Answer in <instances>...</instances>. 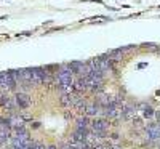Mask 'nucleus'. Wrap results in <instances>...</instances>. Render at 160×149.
Masks as SVG:
<instances>
[{
    "instance_id": "f257e3e1",
    "label": "nucleus",
    "mask_w": 160,
    "mask_h": 149,
    "mask_svg": "<svg viewBox=\"0 0 160 149\" xmlns=\"http://www.w3.org/2000/svg\"><path fill=\"white\" fill-rule=\"evenodd\" d=\"M146 138L149 141H155L160 138V128L157 122H151V124L146 125Z\"/></svg>"
},
{
    "instance_id": "f03ea898",
    "label": "nucleus",
    "mask_w": 160,
    "mask_h": 149,
    "mask_svg": "<svg viewBox=\"0 0 160 149\" xmlns=\"http://www.w3.org/2000/svg\"><path fill=\"white\" fill-rule=\"evenodd\" d=\"M101 114H102V107L96 101L95 103H88L85 116H88V117H101Z\"/></svg>"
},
{
    "instance_id": "7ed1b4c3",
    "label": "nucleus",
    "mask_w": 160,
    "mask_h": 149,
    "mask_svg": "<svg viewBox=\"0 0 160 149\" xmlns=\"http://www.w3.org/2000/svg\"><path fill=\"white\" fill-rule=\"evenodd\" d=\"M74 90L78 91V93L88 91V80H87V77H80V75H77V77L74 79Z\"/></svg>"
},
{
    "instance_id": "20e7f679",
    "label": "nucleus",
    "mask_w": 160,
    "mask_h": 149,
    "mask_svg": "<svg viewBox=\"0 0 160 149\" xmlns=\"http://www.w3.org/2000/svg\"><path fill=\"white\" fill-rule=\"evenodd\" d=\"M138 109L141 111V114H142L144 119H154V116H155L154 107H152L149 103H141V104L138 106Z\"/></svg>"
},
{
    "instance_id": "39448f33",
    "label": "nucleus",
    "mask_w": 160,
    "mask_h": 149,
    "mask_svg": "<svg viewBox=\"0 0 160 149\" xmlns=\"http://www.w3.org/2000/svg\"><path fill=\"white\" fill-rule=\"evenodd\" d=\"M90 117L88 116H78L77 117V120H75V128H78V130H88L90 128Z\"/></svg>"
},
{
    "instance_id": "423d86ee",
    "label": "nucleus",
    "mask_w": 160,
    "mask_h": 149,
    "mask_svg": "<svg viewBox=\"0 0 160 149\" xmlns=\"http://www.w3.org/2000/svg\"><path fill=\"white\" fill-rule=\"evenodd\" d=\"M109 149H122V147H118V146H109Z\"/></svg>"
},
{
    "instance_id": "0eeeda50",
    "label": "nucleus",
    "mask_w": 160,
    "mask_h": 149,
    "mask_svg": "<svg viewBox=\"0 0 160 149\" xmlns=\"http://www.w3.org/2000/svg\"><path fill=\"white\" fill-rule=\"evenodd\" d=\"M0 122H2V117H0Z\"/></svg>"
}]
</instances>
